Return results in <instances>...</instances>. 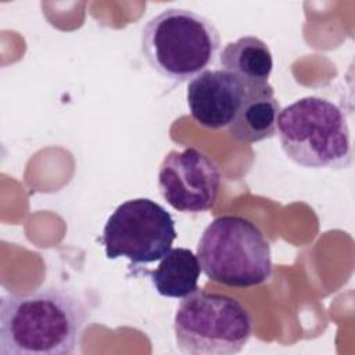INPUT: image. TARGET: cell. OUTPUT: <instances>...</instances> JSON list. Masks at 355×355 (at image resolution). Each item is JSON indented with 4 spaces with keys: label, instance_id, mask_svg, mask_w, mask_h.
Masks as SVG:
<instances>
[{
    "label": "cell",
    "instance_id": "7a4b0ae2",
    "mask_svg": "<svg viewBox=\"0 0 355 355\" xmlns=\"http://www.w3.org/2000/svg\"><path fill=\"white\" fill-rule=\"evenodd\" d=\"M140 47L153 71L180 85L215 62L220 35L209 18L193 10L166 8L144 24Z\"/></svg>",
    "mask_w": 355,
    "mask_h": 355
},
{
    "label": "cell",
    "instance_id": "8fae6325",
    "mask_svg": "<svg viewBox=\"0 0 355 355\" xmlns=\"http://www.w3.org/2000/svg\"><path fill=\"white\" fill-rule=\"evenodd\" d=\"M144 273L159 295L180 300L198 290L201 266L191 250L178 247L171 248L155 269Z\"/></svg>",
    "mask_w": 355,
    "mask_h": 355
},
{
    "label": "cell",
    "instance_id": "277c9868",
    "mask_svg": "<svg viewBox=\"0 0 355 355\" xmlns=\"http://www.w3.org/2000/svg\"><path fill=\"white\" fill-rule=\"evenodd\" d=\"M197 258L211 280L229 287H254L272 276L268 240L254 222L239 215H220L204 229Z\"/></svg>",
    "mask_w": 355,
    "mask_h": 355
},
{
    "label": "cell",
    "instance_id": "5b68a950",
    "mask_svg": "<svg viewBox=\"0 0 355 355\" xmlns=\"http://www.w3.org/2000/svg\"><path fill=\"white\" fill-rule=\"evenodd\" d=\"M173 333L182 354L234 355L252 334V316L232 295L197 290L182 298Z\"/></svg>",
    "mask_w": 355,
    "mask_h": 355
},
{
    "label": "cell",
    "instance_id": "9c48e42d",
    "mask_svg": "<svg viewBox=\"0 0 355 355\" xmlns=\"http://www.w3.org/2000/svg\"><path fill=\"white\" fill-rule=\"evenodd\" d=\"M279 114L280 104L269 83L245 86L244 98L229 125V133L243 143L270 139L277 132Z\"/></svg>",
    "mask_w": 355,
    "mask_h": 355
},
{
    "label": "cell",
    "instance_id": "6da1fadb",
    "mask_svg": "<svg viewBox=\"0 0 355 355\" xmlns=\"http://www.w3.org/2000/svg\"><path fill=\"white\" fill-rule=\"evenodd\" d=\"M87 312L61 288L4 294L0 300V355H72Z\"/></svg>",
    "mask_w": 355,
    "mask_h": 355
},
{
    "label": "cell",
    "instance_id": "8992f818",
    "mask_svg": "<svg viewBox=\"0 0 355 355\" xmlns=\"http://www.w3.org/2000/svg\"><path fill=\"white\" fill-rule=\"evenodd\" d=\"M176 239L172 215L150 198H132L108 216L101 236L108 259L128 258L130 268L161 259Z\"/></svg>",
    "mask_w": 355,
    "mask_h": 355
},
{
    "label": "cell",
    "instance_id": "52a82bcc",
    "mask_svg": "<svg viewBox=\"0 0 355 355\" xmlns=\"http://www.w3.org/2000/svg\"><path fill=\"white\" fill-rule=\"evenodd\" d=\"M216 161L196 147L171 150L158 169V189L175 209L200 214L211 209L220 187Z\"/></svg>",
    "mask_w": 355,
    "mask_h": 355
},
{
    "label": "cell",
    "instance_id": "30bf717a",
    "mask_svg": "<svg viewBox=\"0 0 355 355\" xmlns=\"http://www.w3.org/2000/svg\"><path fill=\"white\" fill-rule=\"evenodd\" d=\"M222 69L237 76L244 86L269 83L273 58L269 46L257 36H241L229 42L219 54Z\"/></svg>",
    "mask_w": 355,
    "mask_h": 355
},
{
    "label": "cell",
    "instance_id": "ba28073f",
    "mask_svg": "<svg viewBox=\"0 0 355 355\" xmlns=\"http://www.w3.org/2000/svg\"><path fill=\"white\" fill-rule=\"evenodd\" d=\"M244 94V83L225 69H205L189 82L186 92L193 119L207 129L229 126Z\"/></svg>",
    "mask_w": 355,
    "mask_h": 355
},
{
    "label": "cell",
    "instance_id": "3957f363",
    "mask_svg": "<svg viewBox=\"0 0 355 355\" xmlns=\"http://www.w3.org/2000/svg\"><path fill=\"white\" fill-rule=\"evenodd\" d=\"M277 133L286 155L302 168L338 171L352 165L347 116L327 98L308 96L280 110Z\"/></svg>",
    "mask_w": 355,
    "mask_h": 355
}]
</instances>
